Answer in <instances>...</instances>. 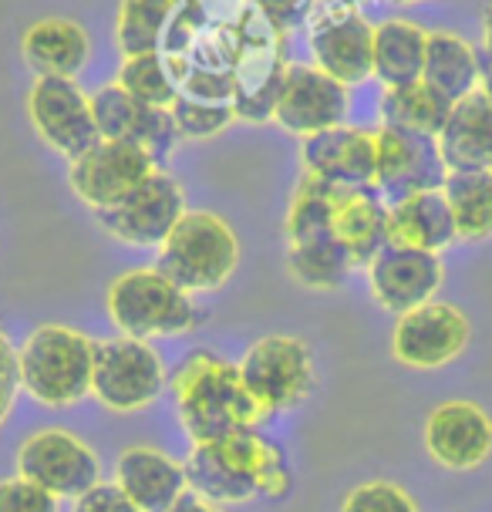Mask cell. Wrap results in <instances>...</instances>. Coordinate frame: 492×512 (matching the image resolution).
Returning a JSON list of instances; mask_svg holds the SVG:
<instances>
[{"mask_svg":"<svg viewBox=\"0 0 492 512\" xmlns=\"http://www.w3.org/2000/svg\"><path fill=\"white\" fill-rule=\"evenodd\" d=\"M172 118L182 139H213L223 128L236 122L233 105H213V102H193V98H176L172 102Z\"/></svg>","mask_w":492,"mask_h":512,"instance_id":"836d02e7","label":"cell"},{"mask_svg":"<svg viewBox=\"0 0 492 512\" xmlns=\"http://www.w3.org/2000/svg\"><path fill=\"white\" fill-rule=\"evenodd\" d=\"M91 115H95L98 135L102 139H118V142H135L145 152H152L162 162L172 155L176 142L182 139L176 118L169 108H152L135 102L125 88L105 85L91 95Z\"/></svg>","mask_w":492,"mask_h":512,"instance_id":"d6986e66","label":"cell"},{"mask_svg":"<svg viewBox=\"0 0 492 512\" xmlns=\"http://www.w3.org/2000/svg\"><path fill=\"white\" fill-rule=\"evenodd\" d=\"M0 512H61V499L17 475L0 482Z\"/></svg>","mask_w":492,"mask_h":512,"instance_id":"d590c367","label":"cell"},{"mask_svg":"<svg viewBox=\"0 0 492 512\" xmlns=\"http://www.w3.org/2000/svg\"><path fill=\"white\" fill-rule=\"evenodd\" d=\"M115 486L139 512H166L189 489L186 465L152 445H129L115 462Z\"/></svg>","mask_w":492,"mask_h":512,"instance_id":"44dd1931","label":"cell"},{"mask_svg":"<svg viewBox=\"0 0 492 512\" xmlns=\"http://www.w3.org/2000/svg\"><path fill=\"white\" fill-rule=\"evenodd\" d=\"M442 196L452 209L455 236L479 243L492 236V176L489 172H449Z\"/></svg>","mask_w":492,"mask_h":512,"instance_id":"83f0119b","label":"cell"},{"mask_svg":"<svg viewBox=\"0 0 492 512\" xmlns=\"http://www.w3.org/2000/svg\"><path fill=\"white\" fill-rule=\"evenodd\" d=\"M166 512H223V509H220V502H213V499L199 496V492H193V489H186Z\"/></svg>","mask_w":492,"mask_h":512,"instance_id":"60d3db41","label":"cell"},{"mask_svg":"<svg viewBox=\"0 0 492 512\" xmlns=\"http://www.w3.org/2000/svg\"><path fill=\"white\" fill-rule=\"evenodd\" d=\"M169 384L166 364L149 341L112 337L95 341V368H91V398L112 415H135L149 408Z\"/></svg>","mask_w":492,"mask_h":512,"instance_id":"ba28073f","label":"cell"},{"mask_svg":"<svg viewBox=\"0 0 492 512\" xmlns=\"http://www.w3.org/2000/svg\"><path fill=\"white\" fill-rule=\"evenodd\" d=\"M395 4H418V0H395Z\"/></svg>","mask_w":492,"mask_h":512,"instance_id":"f6af8a7d","label":"cell"},{"mask_svg":"<svg viewBox=\"0 0 492 512\" xmlns=\"http://www.w3.org/2000/svg\"><path fill=\"white\" fill-rule=\"evenodd\" d=\"M172 4L209 27H236L250 0H172Z\"/></svg>","mask_w":492,"mask_h":512,"instance_id":"8d00e7d4","label":"cell"},{"mask_svg":"<svg viewBox=\"0 0 492 512\" xmlns=\"http://www.w3.org/2000/svg\"><path fill=\"white\" fill-rule=\"evenodd\" d=\"M442 162L449 172H489L492 169V102L472 91L452 105L442 132L435 135Z\"/></svg>","mask_w":492,"mask_h":512,"instance_id":"7402d4cb","label":"cell"},{"mask_svg":"<svg viewBox=\"0 0 492 512\" xmlns=\"http://www.w3.org/2000/svg\"><path fill=\"white\" fill-rule=\"evenodd\" d=\"M449 112V98L439 95L432 85H425L422 78L412 81V85L385 88V95H381V122L408 128V132L439 135Z\"/></svg>","mask_w":492,"mask_h":512,"instance_id":"f1b7e54d","label":"cell"},{"mask_svg":"<svg viewBox=\"0 0 492 512\" xmlns=\"http://www.w3.org/2000/svg\"><path fill=\"white\" fill-rule=\"evenodd\" d=\"M428 31L408 17H391L375 27V78L385 88L412 85L425 68Z\"/></svg>","mask_w":492,"mask_h":512,"instance_id":"4316f807","label":"cell"},{"mask_svg":"<svg viewBox=\"0 0 492 512\" xmlns=\"http://www.w3.org/2000/svg\"><path fill=\"white\" fill-rule=\"evenodd\" d=\"M118 88H125L135 102L152 105V108H172L176 102V81H172V68L166 54L149 51V54H129L118 71Z\"/></svg>","mask_w":492,"mask_h":512,"instance_id":"d6a6232c","label":"cell"},{"mask_svg":"<svg viewBox=\"0 0 492 512\" xmlns=\"http://www.w3.org/2000/svg\"><path fill=\"white\" fill-rule=\"evenodd\" d=\"M479 71L482 64L476 58V48L462 34L428 31L425 68H422L425 85H432L439 95H445L455 105L479 88Z\"/></svg>","mask_w":492,"mask_h":512,"instance_id":"484cf974","label":"cell"},{"mask_svg":"<svg viewBox=\"0 0 492 512\" xmlns=\"http://www.w3.org/2000/svg\"><path fill=\"white\" fill-rule=\"evenodd\" d=\"M21 479L48 489L58 499H78L81 492L102 482V459L85 438L68 428H44L24 438L17 448Z\"/></svg>","mask_w":492,"mask_h":512,"instance_id":"30bf717a","label":"cell"},{"mask_svg":"<svg viewBox=\"0 0 492 512\" xmlns=\"http://www.w3.org/2000/svg\"><path fill=\"white\" fill-rule=\"evenodd\" d=\"M27 115L34 132L51 152L78 159L95 145L98 135L95 115H91V95L78 88L75 78H38L27 91Z\"/></svg>","mask_w":492,"mask_h":512,"instance_id":"5bb4252c","label":"cell"},{"mask_svg":"<svg viewBox=\"0 0 492 512\" xmlns=\"http://www.w3.org/2000/svg\"><path fill=\"white\" fill-rule=\"evenodd\" d=\"M17 391H21V371H17V351L11 344V337L0 331V428L7 425L17 401Z\"/></svg>","mask_w":492,"mask_h":512,"instance_id":"74e56055","label":"cell"},{"mask_svg":"<svg viewBox=\"0 0 492 512\" xmlns=\"http://www.w3.org/2000/svg\"><path fill=\"white\" fill-rule=\"evenodd\" d=\"M331 230L351 253L354 270L368 267L381 253V246L388 243V203L378 196L375 186H341Z\"/></svg>","mask_w":492,"mask_h":512,"instance_id":"603a6c76","label":"cell"},{"mask_svg":"<svg viewBox=\"0 0 492 512\" xmlns=\"http://www.w3.org/2000/svg\"><path fill=\"white\" fill-rule=\"evenodd\" d=\"M455 240H459L455 236V219L442 189L412 192V196L388 206V243L442 253Z\"/></svg>","mask_w":492,"mask_h":512,"instance_id":"d4e9b609","label":"cell"},{"mask_svg":"<svg viewBox=\"0 0 492 512\" xmlns=\"http://www.w3.org/2000/svg\"><path fill=\"white\" fill-rule=\"evenodd\" d=\"M337 192H341V186H331V182H321L314 176L300 179L284 219L287 243H311V240H324V236H334L331 223H334Z\"/></svg>","mask_w":492,"mask_h":512,"instance_id":"4dcf8cb0","label":"cell"},{"mask_svg":"<svg viewBox=\"0 0 492 512\" xmlns=\"http://www.w3.org/2000/svg\"><path fill=\"white\" fill-rule=\"evenodd\" d=\"M250 7H257L270 24H277L280 31L287 34V31H294V27L307 24L317 0H250Z\"/></svg>","mask_w":492,"mask_h":512,"instance_id":"f35d334b","label":"cell"},{"mask_svg":"<svg viewBox=\"0 0 492 512\" xmlns=\"http://www.w3.org/2000/svg\"><path fill=\"white\" fill-rule=\"evenodd\" d=\"M287 48L284 31L270 24L257 7L246 4L236 24V54H233V112L253 125L273 122L280 88L287 78Z\"/></svg>","mask_w":492,"mask_h":512,"instance_id":"8992f818","label":"cell"},{"mask_svg":"<svg viewBox=\"0 0 492 512\" xmlns=\"http://www.w3.org/2000/svg\"><path fill=\"white\" fill-rule=\"evenodd\" d=\"M21 54L38 78H75L91 58V34L68 17H41L24 31Z\"/></svg>","mask_w":492,"mask_h":512,"instance_id":"cb8c5ba5","label":"cell"},{"mask_svg":"<svg viewBox=\"0 0 492 512\" xmlns=\"http://www.w3.org/2000/svg\"><path fill=\"white\" fill-rule=\"evenodd\" d=\"M445 176L449 169L442 162L435 135L381 122L375 132V189L388 206L412 192L442 189Z\"/></svg>","mask_w":492,"mask_h":512,"instance_id":"4fadbf2b","label":"cell"},{"mask_svg":"<svg viewBox=\"0 0 492 512\" xmlns=\"http://www.w3.org/2000/svg\"><path fill=\"white\" fill-rule=\"evenodd\" d=\"M472 324L459 307L428 300L395 320L391 331V354L398 364L415 371L445 368L469 347Z\"/></svg>","mask_w":492,"mask_h":512,"instance_id":"9a60e30c","label":"cell"},{"mask_svg":"<svg viewBox=\"0 0 492 512\" xmlns=\"http://www.w3.org/2000/svg\"><path fill=\"white\" fill-rule=\"evenodd\" d=\"M240 378L263 411V418L284 415L314 395V351L300 337L267 334L243 354Z\"/></svg>","mask_w":492,"mask_h":512,"instance_id":"52a82bcc","label":"cell"},{"mask_svg":"<svg viewBox=\"0 0 492 512\" xmlns=\"http://www.w3.org/2000/svg\"><path fill=\"white\" fill-rule=\"evenodd\" d=\"M95 341L65 324H41L17 347L21 388L48 408H71L91 395Z\"/></svg>","mask_w":492,"mask_h":512,"instance_id":"3957f363","label":"cell"},{"mask_svg":"<svg viewBox=\"0 0 492 512\" xmlns=\"http://www.w3.org/2000/svg\"><path fill=\"white\" fill-rule=\"evenodd\" d=\"M479 95L482 98H489V102H492V61L489 64H482V71H479Z\"/></svg>","mask_w":492,"mask_h":512,"instance_id":"b9f144b4","label":"cell"},{"mask_svg":"<svg viewBox=\"0 0 492 512\" xmlns=\"http://www.w3.org/2000/svg\"><path fill=\"white\" fill-rule=\"evenodd\" d=\"M364 270H368L375 304L395 317L435 300V294H439L445 283V267L439 253L398 246V243L381 246V253Z\"/></svg>","mask_w":492,"mask_h":512,"instance_id":"2e32d148","label":"cell"},{"mask_svg":"<svg viewBox=\"0 0 492 512\" xmlns=\"http://www.w3.org/2000/svg\"><path fill=\"white\" fill-rule=\"evenodd\" d=\"M482 38H486V48L492 54V4L486 7V14H482Z\"/></svg>","mask_w":492,"mask_h":512,"instance_id":"7bdbcfd3","label":"cell"},{"mask_svg":"<svg viewBox=\"0 0 492 512\" xmlns=\"http://www.w3.org/2000/svg\"><path fill=\"white\" fill-rule=\"evenodd\" d=\"M71 512H139V506L115 482H98L88 492H81Z\"/></svg>","mask_w":492,"mask_h":512,"instance_id":"ab89813d","label":"cell"},{"mask_svg":"<svg viewBox=\"0 0 492 512\" xmlns=\"http://www.w3.org/2000/svg\"><path fill=\"white\" fill-rule=\"evenodd\" d=\"M307 41L314 64L344 88L375 78V27L351 4L317 0L307 17Z\"/></svg>","mask_w":492,"mask_h":512,"instance_id":"9c48e42d","label":"cell"},{"mask_svg":"<svg viewBox=\"0 0 492 512\" xmlns=\"http://www.w3.org/2000/svg\"><path fill=\"white\" fill-rule=\"evenodd\" d=\"M159 169V159L135 142L98 139L85 155L68 162V182L91 213L115 206Z\"/></svg>","mask_w":492,"mask_h":512,"instance_id":"7c38bea8","label":"cell"},{"mask_svg":"<svg viewBox=\"0 0 492 512\" xmlns=\"http://www.w3.org/2000/svg\"><path fill=\"white\" fill-rule=\"evenodd\" d=\"M169 391L189 442H209L263 422V411L240 378V364L206 347L179 361V368L169 374Z\"/></svg>","mask_w":492,"mask_h":512,"instance_id":"7a4b0ae2","label":"cell"},{"mask_svg":"<svg viewBox=\"0 0 492 512\" xmlns=\"http://www.w3.org/2000/svg\"><path fill=\"white\" fill-rule=\"evenodd\" d=\"M186 465L189 489L213 502L287 499L294 492V469L287 452L257 428L193 442Z\"/></svg>","mask_w":492,"mask_h":512,"instance_id":"6da1fadb","label":"cell"},{"mask_svg":"<svg viewBox=\"0 0 492 512\" xmlns=\"http://www.w3.org/2000/svg\"><path fill=\"white\" fill-rule=\"evenodd\" d=\"M422 438L435 465L472 472L492 455V418L476 401L452 398L432 408Z\"/></svg>","mask_w":492,"mask_h":512,"instance_id":"ac0fdd59","label":"cell"},{"mask_svg":"<svg viewBox=\"0 0 492 512\" xmlns=\"http://www.w3.org/2000/svg\"><path fill=\"white\" fill-rule=\"evenodd\" d=\"M489 176H492V169H489Z\"/></svg>","mask_w":492,"mask_h":512,"instance_id":"bcb514c9","label":"cell"},{"mask_svg":"<svg viewBox=\"0 0 492 512\" xmlns=\"http://www.w3.org/2000/svg\"><path fill=\"white\" fill-rule=\"evenodd\" d=\"M341 512H422L415 496L402 489L398 482L371 479L354 486L341 502Z\"/></svg>","mask_w":492,"mask_h":512,"instance_id":"e575fe53","label":"cell"},{"mask_svg":"<svg viewBox=\"0 0 492 512\" xmlns=\"http://www.w3.org/2000/svg\"><path fill=\"white\" fill-rule=\"evenodd\" d=\"M186 209H189L186 192H182L179 179L159 166L125 199H118V203L108 209H98L95 219H98V226L118 243L159 246L169 236L172 226L182 219Z\"/></svg>","mask_w":492,"mask_h":512,"instance_id":"8fae6325","label":"cell"},{"mask_svg":"<svg viewBox=\"0 0 492 512\" xmlns=\"http://www.w3.org/2000/svg\"><path fill=\"white\" fill-rule=\"evenodd\" d=\"M287 270L307 290H337L354 273V260L337 236H324L311 243H287Z\"/></svg>","mask_w":492,"mask_h":512,"instance_id":"f546056e","label":"cell"},{"mask_svg":"<svg viewBox=\"0 0 492 512\" xmlns=\"http://www.w3.org/2000/svg\"><path fill=\"white\" fill-rule=\"evenodd\" d=\"M344 118H348V88L317 64H290L273 108V122L284 132L307 139L324 128L344 125Z\"/></svg>","mask_w":492,"mask_h":512,"instance_id":"e0dca14e","label":"cell"},{"mask_svg":"<svg viewBox=\"0 0 492 512\" xmlns=\"http://www.w3.org/2000/svg\"><path fill=\"white\" fill-rule=\"evenodd\" d=\"M240 267V240L223 216L209 209H186L159 243L156 270L179 283L186 294H209L230 283Z\"/></svg>","mask_w":492,"mask_h":512,"instance_id":"277c9868","label":"cell"},{"mask_svg":"<svg viewBox=\"0 0 492 512\" xmlns=\"http://www.w3.org/2000/svg\"><path fill=\"white\" fill-rule=\"evenodd\" d=\"M331 4H351V7H361L364 0H331Z\"/></svg>","mask_w":492,"mask_h":512,"instance_id":"ee69618b","label":"cell"},{"mask_svg":"<svg viewBox=\"0 0 492 512\" xmlns=\"http://www.w3.org/2000/svg\"><path fill=\"white\" fill-rule=\"evenodd\" d=\"M300 166L331 186H375V132L334 125L300 139Z\"/></svg>","mask_w":492,"mask_h":512,"instance_id":"ffe728a7","label":"cell"},{"mask_svg":"<svg viewBox=\"0 0 492 512\" xmlns=\"http://www.w3.org/2000/svg\"><path fill=\"white\" fill-rule=\"evenodd\" d=\"M172 0H122L115 14V41L122 54H149L162 48Z\"/></svg>","mask_w":492,"mask_h":512,"instance_id":"1f68e13d","label":"cell"},{"mask_svg":"<svg viewBox=\"0 0 492 512\" xmlns=\"http://www.w3.org/2000/svg\"><path fill=\"white\" fill-rule=\"evenodd\" d=\"M108 320L135 341L152 337H179L203 324V310L196 307L193 294L172 283L156 267L129 270L108 287Z\"/></svg>","mask_w":492,"mask_h":512,"instance_id":"5b68a950","label":"cell"}]
</instances>
